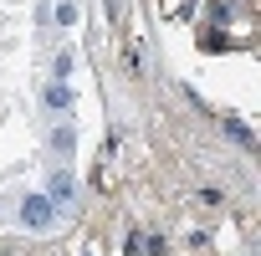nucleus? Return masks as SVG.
I'll return each instance as SVG.
<instances>
[{
  "mask_svg": "<svg viewBox=\"0 0 261 256\" xmlns=\"http://www.w3.org/2000/svg\"><path fill=\"white\" fill-rule=\"evenodd\" d=\"M225 134H230L236 144H251V128H246V123H225Z\"/></svg>",
  "mask_w": 261,
  "mask_h": 256,
  "instance_id": "nucleus-6",
  "label": "nucleus"
},
{
  "mask_svg": "<svg viewBox=\"0 0 261 256\" xmlns=\"http://www.w3.org/2000/svg\"><path fill=\"white\" fill-rule=\"evenodd\" d=\"M87 256H97V251H87Z\"/></svg>",
  "mask_w": 261,
  "mask_h": 256,
  "instance_id": "nucleus-7",
  "label": "nucleus"
},
{
  "mask_svg": "<svg viewBox=\"0 0 261 256\" xmlns=\"http://www.w3.org/2000/svg\"><path fill=\"white\" fill-rule=\"evenodd\" d=\"M46 108H51V113H72V87H67L62 77L46 82Z\"/></svg>",
  "mask_w": 261,
  "mask_h": 256,
  "instance_id": "nucleus-2",
  "label": "nucleus"
},
{
  "mask_svg": "<svg viewBox=\"0 0 261 256\" xmlns=\"http://www.w3.org/2000/svg\"><path fill=\"white\" fill-rule=\"evenodd\" d=\"M72 190H77V185H72V174H67V169H57V174H51V185H46V200H51V205H67V200H72Z\"/></svg>",
  "mask_w": 261,
  "mask_h": 256,
  "instance_id": "nucleus-3",
  "label": "nucleus"
},
{
  "mask_svg": "<svg viewBox=\"0 0 261 256\" xmlns=\"http://www.w3.org/2000/svg\"><path fill=\"white\" fill-rule=\"evenodd\" d=\"M51 215H57V205H51L46 195H26V200H21V225L46 231V225H51Z\"/></svg>",
  "mask_w": 261,
  "mask_h": 256,
  "instance_id": "nucleus-1",
  "label": "nucleus"
},
{
  "mask_svg": "<svg viewBox=\"0 0 261 256\" xmlns=\"http://www.w3.org/2000/svg\"><path fill=\"white\" fill-rule=\"evenodd\" d=\"M51 149H57V159H67V154L77 149V134H72V123H62L57 134H51Z\"/></svg>",
  "mask_w": 261,
  "mask_h": 256,
  "instance_id": "nucleus-4",
  "label": "nucleus"
},
{
  "mask_svg": "<svg viewBox=\"0 0 261 256\" xmlns=\"http://www.w3.org/2000/svg\"><path fill=\"white\" fill-rule=\"evenodd\" d=\"M57 26H77V6H72V0L57 6Z\"/></svg>",
  "mask_w": 261,
  "mask_h": 256,
  "instance_id": "nucleus-5",
  "label": "nucleus"
}]
</instances>
